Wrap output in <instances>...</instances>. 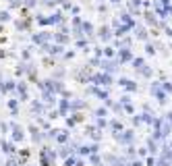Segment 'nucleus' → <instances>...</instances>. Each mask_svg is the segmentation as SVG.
<instances>
[{
	"instance_id": "f257e3e1",
	"label": "nucleus",
	"mask_w": 172,
	"mask_h": 166,
	"mask_svg": "<svg viewBox=\"0 0 172 166\" xmlns=\"http://www.w3.org/2000/svg\"><path fill=\"white\" fill-rule=\"evenodd\" d=\"M153 94H156V98H158V102H162V104H166V94L158 89V85H153Z\"/></svg>"
},
{
	"instance_id": "f03ea898",
	"label": "nucleus",
	"mask_w": 172,
	"mask_h": 166,
	"mask_svg": "<svg viewBox=\"0 0 172 166\" xmlns=\"http://www.w3.org/2000/svg\"><path fill=\"white\" fill-rule=\"evenodd\" d=\"M104 69H106V71H116V62H110V60H104Z\"/></svg>"
},
{
	"instance_id": "7ed1b4c3",
	"label": "nucleus",
	"mask_w": 172,
	"mask_h": 166,
	"mask_svg": "<svg viewBox=\"0 0 172 166\" xmlns=\"http://www.w3.org/2000/svg\"><path fill=\"white\" fill-rule=\"evenodd\" d=\"M137 36L141 37V40H145V37H147V33H145V29H141V27H139V29H137Z\"/></svg>"
},
{
	"instance_id": "20e7f679",
	"label": "nucleus",
	"mask_w": 172,
	"mask_h": 166,
	"mask_svg": "<svg viewBox=\"0 0 172 166\" xmlns=\"http://www.w3.org/2000/svg\"><path fill=\"white\" fill-rule=\"evenodd\" d=\"M69 152H71V147H62V150H60V156H62V158H67Z\"/></svg>"
},
{
	"instance_id": "39448f33",
	"label": "nucleus",
	"mask_w": 172,
	"mask_h": 166,
	"mask_svg": "<svg viewBox=\"0 0 172 166\" xmlns=\"http://www.w3.org/2000/svg\"><path fill=\"white\" fill-rule=\"evenodd\" d=\"M102 37H104V40H108V37H110V31H108L106 27H104V29H102Z\"/></svg>"
},
{
	"instance_id": "423d86ee",
	"label": "nucleus",
	"mask_w": 172,
	"mask_h": 166,
	"mask_svg": "<svg viewBox=\"0 0 172 166\" xmlns=\"http://www.w3.org/2000/svg\"><path fill=\"white\" fill-rule=\"evenodd\" d=\"M0 21H9V12H0Z\"/></svg>"
},
{
	"instance_id": "0eeeda50",
	"label": "nucleus",
	"mask_w": 172,
	"mask_h": 166,
	"mask_svg": "<svg viewBox=\"0 0 172 166\" xmlns=\"http://www.w3.org/2000/svg\"><path fill=\"white\" fill-rule=\"evenodd\" d=\"M9 108L15 110V108H17V100H11V102H9Z\"/></svg>"
},
{
	"instance_id": "6e6552de",
	"label": "nucleus",
	"mask_w": 172,
	"mask_h": 166,
	"mask_svg": "<svg viewBox=\"0 0 172 166\" xmlns=\"http://www.w3.org/2000/svg\"><path fill=\"white\" fill-rule=\"evenodd\" d=\"M141 120H143V123H151V116H149V114H143Z\"/></svg>"
},
{
	"instance_id": "1a4fd4ad",
	"label": "nucleus",
	"mask_w": 172,
	"mask_h": 166,
	"mask_svg": "<svg viewBox=\"0 0 172 166\" xmlns=\"http://www.w3.org/2000/svg\"><path fill=\"white\" fill-rule=\"evenodd\" d=\"M83 29H85L87 33H91V31H93V29H91V25H89V23H85V25H83Z\"/></svg>"
},
{
	"instance_id": "9d476101",
	"label": "nucleus",
	"mask_w": 172,
	"mask_h": 166,
	"mask_svg": "<svg viewBox=\"0 0 172 166\" xmlns=\"http://www.w3.org/2000/svg\"><path fill=\"white\" fill-rule=\"evenodd\" d=\"M6 166H19V164H17L15 160H9V164H6Z\"/></svg>"
},
{
	"instance_id": "9b49d317",
	"label": "nucleus",
	"mask_w": 172,
	"mask_h": 166,
	"mask_svg": "<svg viewBox=\"0 0 172 166\" xmlns=\"http://www.w3.org/2000/svg\"><path fill=\"white\" fill-rule=\"evenodd\" d=\"M131 166H141V162H133V164H131Z\"/></svg>"
},
{
	"instance_id": "f8f14e48",
	"label": "nucleus",
	"mask_w": 172,
	"mask_h": 166,
	"mask_svg": "<svg viewBox=\"0 0 172 166\" xmlns=\"http://www.w3.org/2000/svg\"><path fill=\"white\" fill-rule=\"evenodd\" d=\"M112 2H118V0H112Z\"/></svg>"
}]
</instances>
